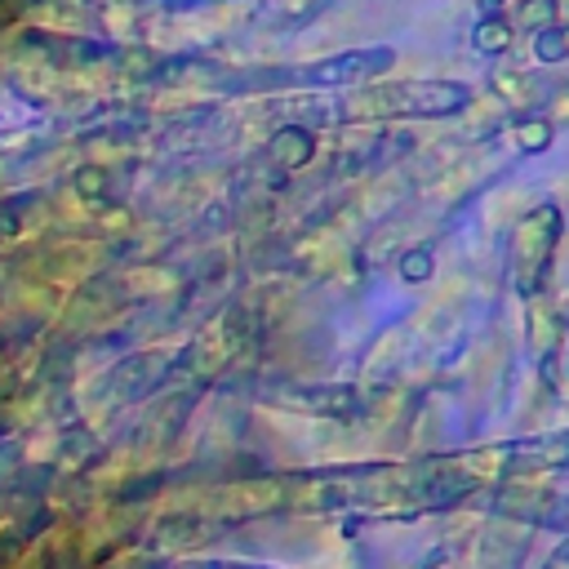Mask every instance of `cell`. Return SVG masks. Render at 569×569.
<instances>
[{
	"mask_svg": "<svg viewBox=\"0 0 569 569\" xmlns=\"http://www.w3.org/2000/svg\"><path fill=\"white\" fill-rule=\"evenodd\" d=\"M467 84L453 80H391L347 98V116H449L467 107Z\"/></svg>",
	"mask_w": 569,
	"mask_h": 569,
	"instance_id": "obj_1",
	"label": "cell"
},
{
	"mask_svg": "<svg viewBox=\"0 0 569 569\" xmlns=\"http://www.w3.org/2000/svg\"><path fill=\"white\" fill-rule=\"evenodd\" d=\"M507 44V27L502 22H485L480 27V49H502Z\"/></svg>",
	"mask_w": 569,
	"mask_h": 569,
	"instance_id": "obj_4",
	"label": "cell"
},
{
	"mask_svg": "<svg viewBox=\"0 0 569 569\" xmlns=\"http://www.w3.org/2000/svg\"><path fill=\"white\" fill-rule=\"evenodd\" d=\"M551 240H556V209H538L533 218H525L516 227V276H520V289H538V276H542L547 253H551Z\"/></svg>",
	"mask_w": 569,
	"mask_h": 569,
	"instance_id": "obj_3",
	"label": "cell"
},
{
	"mask_svg": "<svg viewBox=\"0 0 569 569\" xmlns=\"http://www.w3.org/2000/svg\"><path fill=\"white\" fill-rule=\"evenodd\" d=\"M396 62L391 49H360V53H333L325 62H302V67H276V76H258L253 84H351L373 71H387Z\"/></svg>",
	"mask_w": 569,
	"mask_h": 569,
	"instance_id": "obj_2",
	"label": "cell"
}]
</instances>
